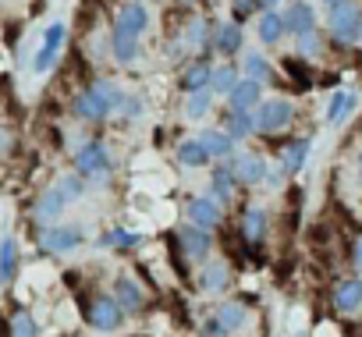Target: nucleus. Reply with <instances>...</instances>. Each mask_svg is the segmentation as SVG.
I'll return each mask as SVG.
<instances>
[{"label": "nucleus", "mask_w": 362, "mask_h": 337, "mask_svg": "<svg viewBox=\"0 0 362 337\" xmlns=\"http://www.w3.org/2000/svg\"><path fill=\"white\" fill-rule=\"evenodd\" d=\"M117 103H124V96H121L114 85H93V89H86V93L78 96L75 114L86 117V121H100V117H107L110 107H117Z\"/></svg>", "instance_id": "1"}, {"label": "nucleus", "mask_w": 362, "mask_h": 337, "mask_svg": "<svg viewBox=\"0 0 362 337\" xmlns=\"http://www.w3.org/2000/svg\"><path fill=\"white\" fill-rule=\"evenodd\" d=\"M330 32L337 43H355L362 32V8L355 0H341L330 8Z\"/></svg>", "instance_id": "2"}, {"label": "nucleus", "mask_w": 362, "mask_h": 337, "mask_svg": "<svg viewBox=\"0 0 362 337\" xmlns=\"http://www.w3.org/2000/svg\"><path fill=\"white\" fill-rule=\"evenodd\" d=\"M61 47H64V25H61V22H54V25L43 32V43H40L36 61H33V71H36V75H47V71L54 68V61H57Z\"/></svg>", "instance_id": "3"}, {"label": "nucleus", "mask_w": 362, "mask_h": 337, "mask_svg": "<svg viewBox=\"0 0 362 337\" xmlns=\"http://www.w3.org/2000/svg\"><path fill=\"white\" fill-rule=\"evenodd\" d=\"M291 114H295V110H291L288 100H281V96H277V100H263V103L256 107V128H259V131H281V128L291 121Z\"/></svg>", "instance_id": "4"}, {"label": "nucleus", "mask_w": 362, "mask_h": 337, "mask_svg": "<svg viewBox=\"0 0 362 337\" xmlns=\"http://www.w3.org/2000/svg\"><path fill=\"white\" fill-rule=\"evenodd\" d=\"M245 319H249V309L242 305V302H228V305H221L217 312H214V319H210V333L214 337H221V333H235V330H242L245 326Z\"/></svg>", "instance_id": "5"}, {"label": "nucleus", "mask_w": 362, "mask_h": 337, "mask_svg": "<svg viewBox=\"0 0 362 337\" xmlns=\"http://www.w3.org/2000/svg\"><path fill=\"white\" fill-rule=\"evenodd\" d=\"M86 319H89V326H96V330H117V326L124 323L121 305H117L114 298H96V302L89 305Z\"/></svg>", "instance_id": "6"}, {"label": "nucleus", "mask_w": 362, "mask_h": 337, "mask_svg": "<svg viewBox=\"0 0 362 337\" xmlns=\"http://www.w3.org/2000/svg\"><path fill=\"white\" fill-rule=\"evenodd\" d=\"M75 163H78V175H89V178H96V175H103L107 167H110V156H107V149H103L100 142H86V146L78 149Z\"/></svg>", "instance_id": "7"}, {"label": "nucleus", "mask_w": 362, "mask_h": 337, "mask_svg": "<svg viewBox=\"0 0 362 337\" xmlns=\"http://www.w3.org/2000/svg\"><path fill=\"white\" fill-rule=\"evenodd\" d=\"M231 171H235V178H238L242 185H259L263 175H267V163H263V156H256V153H242V156H235Z\"/></svg>", "instance_id": "8"}, {"label": "nucleus", "mask_w": 362, "mask_h": 337, "mask_svg": "<svg viewBox=\"0 0 362 337\" xmlns=\"http://www.w3.org/2000/svg\"><path fill=\"white\" fill-rule=\"evenodd\" d=\"M78 242H82L78 227H50L40 235V245L47 252H71V249H78Z\"/></svg>", "instance_id": "9"}, {"label": "nucleus", "mask_w": 362, "mask_h": 337, "mask_svg": "<svg viewBox=\"0 0 362 337\" xmlns=\"http://www.w3.org/2000/svg\"><path fill=\"white\" fill-rule=\"evenodd\" d=\"M313 25H316V15H313V4H305V0H298V4H291L284 11V29L291 36H305V32H313Z\"/></svg>", "instance_id": "10"}, {"label": "nucleus", "mask_w": 362, "mask_h": 337, "mask_svg": "<svg viewBox=\"0 0 362 337\" xmlns=\"http://www.w3.org/2000/svg\"><path fill=\"white\" fill-rule=\"evenodd\" d=\"M110 50H114V57H117L121 64L135 61V54H139V32L117 22V29H114V36H110Z\"/></svg>", "instance_id": "11"}, {"label": "nucleus", "mask_w": 362, "mask_h": 337, "mask_svg": "<svg viewBox=\"0 0 362 337\" xmlns=\"http://www.w3.org/2000/svg\"><path fill=\"white\" fill-rule=\"evenodd\" d=\"M228 103H231V110H242V114H252L256 107H259V82H252V78H242L231 93H228Z\"/></svg>", "instance_id": "12"}, {"label": "nucleus", "mask_w": 362, "mask_h": 337, "mask_svg": "<svg viewBox=\"0 0 362 337\" xmlns=\"http://www.w3.org/2000/svg\"><path fill=\"white\" fill-rule=\"evenodd\" d=\"M228 280H231V270H228V263H224V259H210V263L199 270V288H203L206 295L224 291V288H228Z\"/></svg>", "instance_id": "13"}, {"label": "nucleus", "mask_w": 362, "mask_h": 337, "mask_svg": "<svg viewBox=\"0 0 362 337\" xmlns=\"http://www.w3.org/2000/svg\"><path fill=\"white\" fill-rule=\"evenodd\" d=\"M358 305H362V280H358V277L341 280V284L334 288V309H341V312H355Z\"/></svg>", "instance_id": "14"}, {"label": "nucleus", "mask_w": 362, "mask_h": 337, "mask_svg": "<svg viewBox=\"0 0 362 337\" xmlns=\"http://www.w3.org/2000/svg\"><path fill=\"white\" fill-rule=\"evenodd\" d=\"M181 249H185L189 259H203V256L210 252V235H206V227L189 224L185 231H181Z\"/></svg>", "instance_id": "15"}, {"label": "nucleus", "mask_w": 362, "mask_h": 337, "mask_svg": "<svg viewBox=\"0 0 362 337\" xmlns=\"http://www.w3.org/2000/svg\"><path fill=\"white\" fill-rule=\"evenodd\" d=\"M189 220L196 227H217L221 224V206L217 199H192L189 203Z\"/></svg>", "instance_id": "16"}, {"label": "nucleus", "mask_w": 362, "mask_h": 337, "mask_svg": "<svg viewBox=\"0 0 362 337\" xmlns=\"http://www.w3.org/2000/svg\"><path fill=\"white\" fill-rule=\"evenodd\" d=\"M114 295H117V305H121V309H128V312H139V309L146 305V295H142V288H139L132 277H117Z\"/></svg>", "instance_id": "17"}, {"label": "nucleus", "mask_w": 362, "mask_h": 337, "mask_svg": "<svg viewBox=\"0 0 362 337\" xmlns=\"http://www.w3.org/2000/svg\"><path fill=\"white\" fill-rule=\"evenodd\" d=\"M64 206H68V192H64L61 185H54V189L36 203V217H40V220H57V217L64 213Z\"/></svg>", "instance_id": "18"}, {"label": "nucleus", "mask_w": 362, "mask_h": 337, "mask_svg": "<svg viewBox=\"0 0 362 337\" xmlns=\"http://www.w3.org/2000/svg\"><path fill=\"white\" fill-rule=\"evenodd\" d=\"M309 138H295V142H288L284 146V153H281V167L288 175H298L302 167H305V156H309Z\"/></svg>", "instance_id": "19"}, {"label": "nucleus", "mask_w": 362, "mask_h": 337, "mask_svg": "<svg viewBox=\"0 0 362 337\" xmlns=\"http://www.w3.org/2000/svg\"><path fill=\"white\" fill-rule=\"evenodd\" d=\"M355 96L348 93V89H337L334 96H330V103H327V124H341L351 110H355Z\"/></svg>", "instance_id": "20"}, {"label": "nucleus", "mask_w": 362, "mask_h": 337, "mask_svg": "<svg viewBox=\"0 0 362 337\" xmlns=\"http://www.w3.org/2000/svg\"><path fill=\"white\" fill-rule=\"evenodd\" d=\"M177 160L185 163V167H203V163H210L214 156L206 153V146L199 142V138H185L177 146Z\"/></svg>", "instance_id": "21"}, {"label": "nucleus", "mask_w": 362, "mask_h": 337, "mask_svg": "<svg viewBox=\"0 0 362 337\" xmlns=\"http://www.w3.org/2000/svg\"><path fill=\"white\" fill-rule=\"evenodd\" d=\"M214 47L224 54V57H231V54H238L242 50V29L231 22V25H221L217 32H214Z\"/></svg>", "instance_id": "22"}, {"label": "nucleus", "mask_w": 362, "mask_h": 337, "mask_svg": "<svg viewBox=\"0 0 362 337\" xmlns=\"http://www.w3.org/2000/svg\"><path fill=\"white\" fill-rule=\"evenodd\" d=\"M15 270H18V245H15V238L8 235V238H0V280H11L15 277Z\"/></svg>", "instance_id": "23"}, {"label": "nucleus", "mask_w": 362, "mask_h": 337, "mask_svg": "<svg viewBox=\"0 0 362 337\" xmlns=\"http://www.w3.org/2000/svg\"><path fill=\"white\" fill-rule=\"evenodd\" d=\"M284 32H288V29H284V15H281V11H263V18H259V40L270 47V43H277Z\"/></svg>", "instance_id": "24"}, {"label": "nucleus", "mask_w": 362, "mask_h": 337, "mask_svg": "<svg viewBox=\"0 0 362 337\" xmlns=\"http://www.w3.org/2000/svg\"><path fill=\"white\" fill-rule=\"evenodd\" d=\"M263 235H267V213H263V210H245L242 238H245V242H252V245H259V242H263Z\"/></svg>", "instance_id": "25"}, {"label": "nucleus", "mask_w": 362, "mask_h": 337, "mask_svg": "<svg viewBox=\"0 0 362 337\" xmlns=\"http://www.w3.org/2000/svg\"><path fill=\"white\" fill-rule=\"evenodd\" d=\"M199 142L206 146V153H210V156H221V160H224V156L231 153V146H235V138H231L228 131H217V128L203 131V135H199Z\"/></svg>", "instance_id": "26"}, {"label": "nucleus", "mask_w": 362, "mask_h": 337, "mask_svg": "<svg viewBox=\"0 0 362 337\" xmlns=\"http://www.w3.org/2000/svg\"><path fill=\"white\" fill-rule=\"evenodd\" d=\"M210 78H214V71L203 64V61H196L189 71H185V78H181V89L185 93H196V89H210Z\"/></svg>", "instance_id": "27"}, {"label": "nucleus", "mask_w": 362, "mask_h": 337, "mask_svg": "<svg viewBox=\"0 0 362 337\" xmlns=\"http://www.w3.org/2000/svg\"><path fill=\"white\" fill-rule=\"evenodd\" d=\"M224 124H228V135H231V138H245V135H252L256 117H249V114H242V110H231V114L224 117Z\"/></svg>", "instance_id": "28"}, {"label": "nucleus", "mask_w": 362, "mask_h": 337, "mask_svg": "<svg viewBox=\"0 0 362 337\" xmlns=\"http://www.w3.org/2000/svg\"><path fill=\"white\" fill-rule=\"evenodd\" d=\"M235 182H238V178H235L231 167H217V171H214V196L228 203V199L235 196Z\"/></svg>", "instance_id": "29"}, {"label": "nucleus", "mask_w": 362, "mask_h": 337, "mask_svg": "<svg viewBox=\"0 0 362 337\" xmlns=\"http://www.w3.org/2000/svg\"><path fill=\"white\" fill-rule=\"evenodd\" d=\"M210 103H214L210 89H196V93H189V103H185V117H206V114H210Z\"/></svg>", "instance_id": "30"}, {"label": "nucleus", "mask_w": 362, "mask_h": 337, "mask_svg": "<svg viewBox=\"0 0 362 337\" xmlns=\"http://www.w3.org/2000/svg\"><path fill=\"white\" fill-rule=\"evenodd\" d=\"M245 78H252V82H267L270 78V64H267L263 54H249L245 57Z\"/></svg>", "instance_id": "31"}, {"label": "nucleus", "mask_w": 362, "mask_h": 337, "mask_svg": "<svg viewBox=\"0 0 362 337\" xmlns=\"http://www.w3.org/2000/svg\"><path fill=\"white\" fill-rule=\"evenodd\" d=\"M284 71L295 78V85H298V89H309L313 75H309V68L302 64V57H284Z\"/></svg>", "instance_id": "32"}, {"label": "nucleus", "mask_w": 362, "mask_h": 337, "mask_svg": "<svg viewBox=\"0 0 362 337\" xmlns=\"http://www.w3.org/2000/svg\"><path fill=\"white\" fill-rule=\"evenodd\" d=\"M235 85H238V75H235V68H231V64L217 68V71H214V78H210V89H217V93H231Z\"/></svg>", "instance_id": "33"}, {"label": "nucleus", "mask_w": 362, "mask_h": 337, "mask_svg": "<svg viewBox=\"0 0 362 337\" xmlns=\"http://www.w3.org/2000/svg\"><path fill=\"white\" fill-rule=\"evenodd\" d=\"M103 245H114V249H132V245H139V235H132V231H107L103 235Z\"/></svg>", "instance_id": "34"}, {"label": "nucleus", "mask_w": 362, "mask_h": 337, "mask_svg": "<svg viewBox=\"0 0 362 337\" xmlns=\"http://www.w3.org/2000/svg\"><path fill=\"white\" fill-rule=\"evenodd\" d=\"M11 333H15V337H36V323H33V316L18 312V316L11 319Z\"/></svg>", "instance_id": "35"}, {"label": "nucleus", "mask_w": 362, "mask_h": 337, "mask_svg": "<svg viewBox=\"0 0 362 337\" xmlns=\"http://www.w3.org/2000/svg\"><path fill=\"white\" fill-rule=\"evenodd\" d=\"M231 4H235V15H238V18H249L256 8H263L259 0H231Z\"/></svg>", "instance_id": "36"}, {"label": "nucleus", "mask_w": 362, "mask_h": 337, "mask_svg": "<svg viewBox=\"0 0 362 337\" xmlns=\"http://www.w3.org/2000/svg\"><path fill=\"white\" fill-rule=\"evenodd\" d=\"M189 43H192V47H203V43H206V25H203L199 18H196V25H192V36H189Z\"/></svg>", "instance_id": "37"}, {"label": "nucleus", "mask_w": 362, "mask_h": 337, "mask_svg": "<svg viewBox=\"0 0 362 337\" xmlns=\"http://www.w3.org/2000/svg\"><path fill=\"white\" fill-rule=\"evenodd\" d=\"M302 40V50L305 54H320V36L316 32H305V36H298Z\"/></svg>", "instance_id": "38"}, {"label": "nucleus", "mask_w": 362, "mask_h": 337, "mask_svg": "<svg viewBox=\"0 0 362 337\" xmlns=\"http://www.w3.org/2000/svg\"><path fill=\"white\" fill-rule=\"evenodd\" d=\"M57 185H61V189H64V192H68V199H75V196H78V192H82V182H78V178H61V182H57Z\"/></svg>", "instance_id": "39"}, {"label": "nucleus", "mask_w": 362, "mask_h": 337, "mask_svg": "<svg viewBox=\"0 0 362 337\" xmlns=\"http://www.w3.org/2000/svg\"><path fill=\"white\" fill-rule=\"evenodd\" d=\"M351 263L362 266V242H355V249H351Z\"/></svg>", "instance_id": "40"}, {"label": "nucleus", "mask_w": 362, "mask_h": 337, "mask_svg": "<svg viewBox=\"0 0 362 337\" xmlns=\"http://www.w3.org/2000/svg\"><path fill=\"white\" fill-rule=\"evenodd\" d=\"M259 4H263L267 11H274V4H281V0H259Z\"/></svg>", "instance_id": "41"}, {"label": "nucleus", "mask_w": 362, "mask_h": 337, "mask_svg": "<svg viewBox=\"0 0 362 337\" xmlns=\"http://www.w3.org/2000/svg\"><path fill=\"white\" fill-rule=\"evenodd\" d=\"M320 4H330L334 8V4H341V0H320Z\"/></svg>", "instance_id": "42"}, {"label": "nucleus", "mask_w": 362, "mask_h": 337, "mask_svg": "<svg viewBox=\"0 0 362 337\" xmlns=\"http://www.w3.org/2000/svg\"><path fill=\"white\" fill-rule=\"evenodd\" d=\"M358 178H362V156H358Z\"/></svg>", "instance_id": "43"}]
</instances>
